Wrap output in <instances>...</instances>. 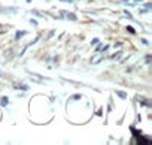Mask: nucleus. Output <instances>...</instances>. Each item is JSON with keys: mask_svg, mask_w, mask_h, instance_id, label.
Here are the masks:
<instances>
[{"mask_svg": "<svg viewBox=\"0 0 152 145\" xmlns=\"http://www.w3.org/2000/svg\"><path fill=\"white\" fill-rule=\"evenodd\" d=\"M63 17H66V18H69V20H72V21H76V17H75L73 14H67V12H64V11H63Z\"/></svg>", "mask_w": 152, "mask_h": 145, "instance_id": "1", "label": "nucleus"}, {"mask_svg": "<svg viewBox=\"0 0 152 145\" xmlns=\"http://www.w3.org/2000/svg\"><path fill=\"white\" fill-rule=\"evenodd\" d=\"M8 103H9V100H8V97H6V96H3L2 99H0V105H2V106H6Z\"/></svg>", "mask_w": 152, "mask_h": 145, "instance_id": "2", "label": "nucleus"}, {"mask_svg": "<svg viewBox=\"0 0 152 145\" xmlns=\"http://www.w3.org/2000/svg\"><path fill=\"white\" fill-rule=\"evenodd\" d=\"M26 33H27L26 30H23V32H21V30H18V32H17V39H20V38H23V36H24Z\"/></svg>", "mask_w": 152, "mask_h": 145, "instance_id": "3", "label": "nucleus"}, {"mask_svg": "<svg viewBox=\"0 0 152 145\" xmlns=\"http://www.w3.org/2000/svg\"><path fill=\"white\" fill-rule=\"evenodd\" d=\"M15 88H21V90H27L28 87H27V85H20V84H15Z\"/></svg>", "mask_w": 152, "mask_h": 145, "instance_id": "4", "label": "nucleus"}, {"mask_svg": "<svg viewBox=\"0 0 152 145\" xmlns=\"http://www.w3.org/2000/svg\"><path fill=\"white\" fill-rule=\"evenodd\" d=\"M116 94H118V96H119V97H121V99H125V97H127V96H125V93H124V91H116Z\"/></svg>", "mask_w": 152, "mask_h": 145, "instance_id": "5", "label": "nucleus"}, {"mask_svg": "<svg viewBox=\"0 0 152 145\" xmlns=\"http://www.w3.org/2000/svg\"><path fill=\"white\" fill-rule=\"evenodd\" d=\"M107 48H109V46H107V45H104V46H103V45H102V46H99V48H97V51H106V49H107Z\"/></svg>", "mask_w": 152, "mask_h": 145, "instance_id": "6", "label": "nucleus"}, {"mask_svg": "<svg viewBox=\"0 0 152 145\" xmlns=\"http://www.w3.org/2000/svg\"><path fill=\"white\" fill-rule=\"evenodd\" d=\"M121 55H122V52H118V54H115V55H113L112 58H113V60H118V58H119Z\"/></svg>", "mask_w": 152, "mask_h": 145, "instance_id": "7", "label": "nucleus"}, {"mask_svg": "<svg viewBox=\"0 0 152 145\" xmlns=\"http://www.w3.org/2000/svg\"><path fill=\"white\" fill-rule=\"evenodd\" d=\"M127 30H128V32H130V33H136V32H134V29H133V27H127Z\"/></svg>", "mask_w": 152, "mask_h": 145, "instance_id": "8", "label": "nucleus"}, {"mask_svg": "<svg viewBox=\"0 0 152 145\" xmlns=\"http://www.w3.org/2000/svg\"><path fill=\"white\" fill-rule=\"evenodd\" d=\"M63 2H69V3H72V2H73V0H63Z\"/></svg>", "mask_w": 152, "mask_h": 145, "instance_id": "9", "label": "nucleus"}, {"mask_svg": "<svg viewBox=\"0 0 152 145\" xmlns=\"http://www.w3.org/2000/svg\"><path fill=\"white\" fill-rule=\"evenodd\" d=\"M134 2H136V3H139V2H143V0H134Z\"/></svg>", "mask_w": 152, "mask_h": 145, "instance_id": "10", "label": "nucleus"}]
</instances>
